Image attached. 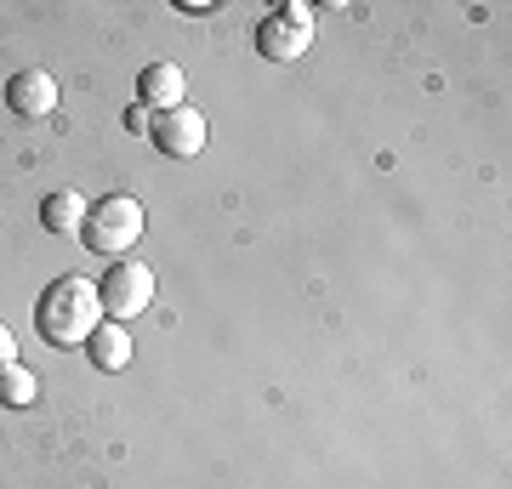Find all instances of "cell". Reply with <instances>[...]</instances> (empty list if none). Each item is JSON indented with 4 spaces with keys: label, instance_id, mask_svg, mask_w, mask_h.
I'll return each mask as SVG.
<instances>
[{
    "label": "cell",
    "instance_id": "cell-10",
    "mask_svg": "<svg viewBox=\"0 0 512 489\" xmlns=\"http://www.w3.org/2000/svg\"><path fill=\"white\" fill-rule=\"evenodd\" d=\"M0 404H6V410H23V404H35V370H23V364H6V370H0Z\"/></svg>",
    "mask_w": 512,
    "mask_h": 489
},
{
    "label": "cell",
    "instance_id": "cell-3",
    "mask_svg": "<svg viewBox=\"0 0 512 489\" xmlns=\"http://www.w3.org/2000/svg\"><path fill=\"white\" fill-rule=\"evenodd\" d=\"M97 302H103V313H109L114 325L137 319V313L154 302V268H148V262H114V268L103 273V285H97Z\"/></svg>",
    "mask_w": 512,
    "mask_h": 489
},
{
    "label": "cell",
    "instance_id": "cell-6",
    "mask_svg": "<svg viewBox=\"0 0 512 489\" xmlns=\"http://www.w3.org/2000/svg\"><path fill=\"white\" fill-rule=\"evenodd\" d=\"M6 103H12L18 120H46L57 109V80L46 69H23L6 80Z\"/></svg>",
    "mask_w": 512,
    "mask_h": 489
},
{
    "label": "cell",
    "instance_id": "cell-11",
    "mask_svg": "<svg viewBox=\"0 0 512 489\" xmlns=\"http://www.w3.org/2000/svg\"><path fill=\"white\" fill-rule=\"evenodd\" d=\"M148 126H154V114H148L143 103H131V109H126V131H143V137H148Z\"/></svg>",
    "mask_w": 512,
    "mask_h": 489
},
{
    "label": "cell",
    "instance_id": "cell-7",
    "mask_svg": "<svg viewBox=\"0 0 512 489\" xmlns=\"http://www.w3.org/2000/svg\"><path fill=\"white\" fill-rule=\"evenodd\" d=\"M183 69L177 63H148L143 74H137V103H143L148 114H165V109H183Z\"/></svg>",
    "mask_w": 512,
    "mask_h": 489
},
{
    "label": "cell",
    "instance_id": "cell-1",
    "mask_svg": "<svg viewBox=\"0 0 512 489\" xmlns=\"http://www.w3.org/2000/svg\"><path fill=\"white\" fill-rule=\"evenodd\" d=\"M97 325H103V302H97V285H92V279L69 273V279H52V285L40 290L35 330H40L52 347H86Z\"/></svg>",
    "mask_w": 512,
    "mask_h": 489
},
{
    "label": "cell",
    "instance_id": "cell-9",
    "mask_svg": "<svg viewBox=\"0 0 512 489\" xmlns=\"http://www.w3.org/2000/svg\"><path fill=\"white\" fill-rule=\"evenodd\" d=\"M40 222H46L52 234H80V228H86V200L69 194V188H57V194L40 200Z\"/></svg>",
    "mask_w": 512,
    "mask_h": 489
},
{
    "label": "cell",
    "instance_id": "cell-2",
    "mask_svg": "<svg viewBox=\"0 0 512 489\" xmlns=\"http://www.w3.org/2000/svg\"><path fill=\"white\" fill-rule=\"evenodd\" d=\"M143 205L126 200V194H109V200L86 205V228H80V239L92 245L97 256H126L137 251V239H143Z\"/></svg>",
    "mask_w": 512,
    "mask_h": 489
},
{
    "label": "cell",
    "instance_id": "cell-5",
    "mask_svg": "<svg viewBox=\"0 0 512 489\" xmlns=\"http://www.w3.org/2000/svg\"><path fill=\"white\" fill-rule=\"evenodd\" d=\"M148 137H154V148H160L165 160H194L205 148V114L200 109H165L154 114V126H148Z\"/></svg>",
    "mask_w": 512,
    "mask_h": 489
},
{
    "label": "cell",
    "instance_id": "cell-12",
    "mask_svg": "<svg viewBox=\"0 0 512 489\" xmlns=\"http://www.w3.org/2000/svg\"><path fill=\"white\" fill-rule=\"evenodd\" d=\"M6 364H18V342H12V330L0 325V370H6Z\"/></svg>",
    "mask_w": 512,
    "mask_h": 489
},
{
    "label": "cell",
    "instance_id": "cell-4",
    "mask_svg": "<svg viewBox=\"0 0 512 489\" xmlns=\"http://www.w3.org/2000/svg\"><path fill=\"white\" fill-rule=\"evenodd\" d=\"M308 46H313V12L308 6H285L274 18H262V29H256V52L268 57V63H296Z\"/></svg>",
    "mask_w": 512,
    "mask_h": 489
},
{
    "label": "cell",
    "instance_id": "cell-8",
    "mask_svg": "<svg viewBox=\"0 0 512 489\" xmlns=\"http://www.w3.org/2000/svg\"><path fill=\"white\" fill-rule=\"evenodd\" d=\"M86 353H92L97 370H126L131 364V336L126 325H114V319H103V325L92 330V342H86Z\"/></svg>",
    "mask_w": 512,
    "mask_h": 489
}]
</instances>
